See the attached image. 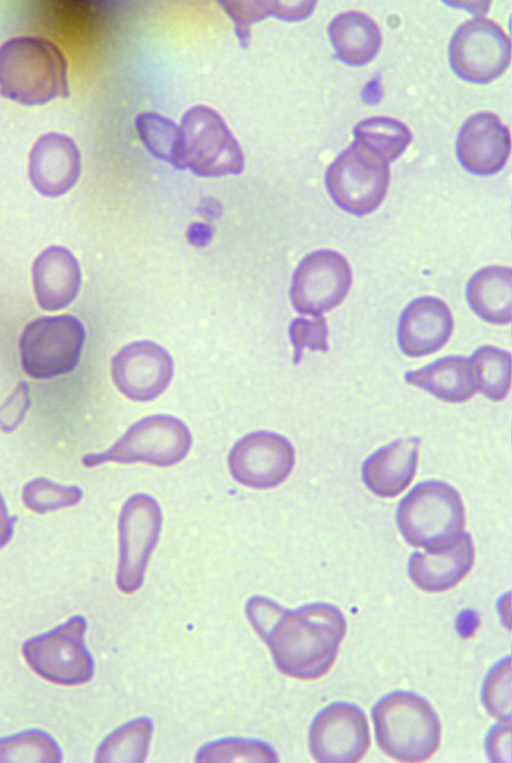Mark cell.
<instances>
[{"instance_id":"d6a6232c","label":"cell","mask_w":512,"mask_h":763,"mask_svg":"<svg viewBox=\"0 0 512 763\" xmlns=\"http://www.w3.org/2000/svg\"><path fill=\"white\" fill-rule=\"evenodd\" d=\"M289 336L294 347L293 362L298 364L304 348L328 351V328L324 316L319 315L313 320L306 318L294 319L289 327Z\"/></svg>"},{"instance_id":"ba28073f","label":"cell","mask_w":512,"mask_h":763,"mask_svg":"<svg viewBox=\"0 0 512 763\" xmlns=\"http://www.w3.org/2000/svg\"><path fill=\"white\" fill-rule=\"evenodd\" d=\"M85 339L82 323L70 315L40 317L20 337L21 364L27 375L47 379L72 371Z\"/></svg>"},{"instance_id":"e575fe53","label":"cell","mask_w":512,"mask_h":763,"mask_svg":"<svg viewBox=\"0 0 512 763\" xmlns=\"http://www.w3.org/2000/svg\"><path fill=\"white\" fill-rule=\"evenodd\" d=\"M29 387L20 381L14 392L0 405V428L12 432L22 422L30 406Z\"/></svg>"},{"instance_id":"8992f818","label":"cell","mask_w":512,"mask_h":763,"mask_svg":"<svg viewBox=\"0 0 512 763\" xmlns=\"http://www.w3.org/2000/svg\"><path fill=\"white\" fill-rule=\"evenodd\" d=\"M87 628L82 615H74L49 632L26 640L22 652L28 665L39 676L60 685H80L94 673V661L84 634Z\"/></svg>"},{"instance_id":"f1b7e54d","label":"cell","mask_w":512,"mask_h":763,"mask_svg":"<svg viewBox=\"0 0 512 763\" xmlns=\"http://www.w3.org/2000/svg\"><path fill=\"white\" fill-rule=\"evenodd\" d=\"M62 758L63 754L56 740L38 728L0 738V763H59Z\"/></svg>"},{"instance_id":"f35d334b","label":"cell","mask_w":512,"mask_h":763,"mask_svg":"<svg viewBox=\"0 0 512 763\" xmlns=\"http://www.w3.org/2000/svg\"><path fill=\"white\" fill-rule=\"evenodd\" d=\"M220 208V204L211 198L203 200L200 204L201 213L205 217L213 218L218 216L220 213Z\"/></svg>"},{"instance_id":"44dd1931","label":"cell","mask_w":512,"mask_h":763,"mask_svg":"<svg viewBox=\"0 0 512 763\" xmlns=\"http://www.w3.org/2000/svg\"><path fill=\"white\" fill-rule=\"evenodd\" d=\"M34 292L40 307L60 310L76 297L81 283L78 261L60 246L45 249L32 266Z\"/></svg>"},{"instance_id":"9c48e42d","label":"cell","mask_w":512,"mask_h":763,"mask_svg":"<svg viewBox=\"0 0 512 763\" xmlns=\"http://www.w3.org/2000/svg\"><path fill=\"white\" fill-rule=\"evenodd\" d=\"M390 170L356 141L328 166L325 184L334 203L344 211L363 216L383 201Z\"/></svg>"},{"instance_id":"1f68e13d","label":"cell","mask_w":512,"mask_h":763,"mask_svg":"<svg viewBox=\"0 0 512 763\" xmlns=\"http://www.w3.org/2000/svg\"><path fill=\"white\" fill-rule=\"evenodd\" d=\"M510 658L501 661L488 674L483 687V702L497 718L510 719Z\"/></svg>"},{"instance_id":"484cf974","label":"cell","mask_w":512,"mask_h":763,"mask_svg":"<svg viewBox=\"0 0 512 763\" xmlns=\"http://www.w3.org/2000/svg\"><path fill=\"white\" fill-rule=\"evenodd\" d=\"M153 733L150 718L133 719L110 733L99 745L95 761L107 762H144Z\"/></svg>"},{"instance_id":"7402d4cb","label":"cell","mask_w":512,"mask_h":763,"mask_svg":"<svg viewBox=\"0 0 512 763\" xmlns=\"http://www.w3.org/2000/svg\"><path fill=\"white\" fill-rule=\"evenodd\" d=\"M404 378L407 383L451 403L464 402L476 392L471 361L463 356L440 358L419 370L406 372Z\"/></svg>"},{"instance_id":"7c38bea8","label":"cell","mask_w":512,"mask_h":763,"mask_svg":"<svg viewBox=\"0 0 512 763\" xmlns=\"http://www.w3.org/2000/svg\"><path fill=\"white\" fill-rule=\"evenodd\" d=\"M351 283L350 266L341 254L317 250L304 257L296 268L290 299L298 313L319 316L344 300Z\"/></svg>"},{"instance_id":"52a82bcc","label":"cell","mask_w":512,"mask_h":763,"mask_svg":"<svg viewBox=\"0 0 512 763\" xmlns=\"http://www.w3.org/2000/svg\"><path fill=\"white\" fill-rule=\"evenodd\" d=\"M183 160L195 175L240 174L244 156L221 116L205 106L189 109L181 120Z\"/></svg>"},{"instance_id":"6da1fadb","label":"cell","mask_w":512,"mask_h":763,"mask_svg":"<svg viewBox=\"0 0 512 763\" xmlns=\"http://www.w3.org/2000/svg\"><path fill=\"white\" fill-rule=\"evenodd\" d=\"M245 612L277 668L299 679H316L330 669L346 629L342 612L324 602L288 610L270 598L252 596Z\"/></svg>"},{"instance_id":"83f0119b","label":"cell","mask_w":512,"mask_h":763,"mask_svg":"<svg viewBox=\"0 0 512 763\" xmlns=\"http://www.w3.org/2000/svg\"><path fill=\"white\" fill-rule=\"evenodd\" d=\"M476 391L493 401L504 399L511 385V354L486 345L470 358Z\"/></svg>"},{"instance_id":"ffe728a7","label":"cell","mask_w":512,"mask_h":763,"mask_svg":"<svg viewBox=\"0 0 512 763\" xmlns=\"http://www.w3.org/2000/svg\"><path fill=\"white\" fill-rule=\"evenodd\" d=\"M420 438L393 441L370 455L362 465V480L374 494L395 497L412 482L417 468Z\"/></svg>"},{"instance_id":"74e56055","label":"cell","mask_w":512,"mask_h":763,"mask_svg":"<svg viewBox=\"0 0 512 763\" xmlns=\"http://www.w3.org/2000/svg\"><path fill=\"white\" fill-rule=\"evenodd\" d=\"M188 237L194 244H206L211 237V228L203 223H193L189 227Z\"/></svg>"},{"instance_id":"e0dca14e","label":"cell","mask_w":512,"mask_h":763,"mask_svg":"<svg viewBox=\"0 0 512 763\" xmlns=\"http://www.w3.org/2000/svg\"><path fill=\"white\" fill-rule=\"evenodd\" d=\"M453 331L452 314L442 300L425 296L410 302L398 323V343L410 357L436 352L449 340Z\"/></svg>"},{"instance_id":"d4e9b609","label":"cell","mask_w":512,"mask_h":763,"mask_svg":"<svg viewBox=\"0 0 512 763\" xmlns=\"http://www.w3.org/2000/svg\"><path fill=\"white\" fill-rule=\"evenodd\" d=\"M353 134L354 141L387 165L403 153L412 138L404 123L382 116L360 121Z\"/></svg>"},{"instance_id":"30bf717a","label":"cell","mask_w":512,"mask_h":763,"mask_svg":"<svg viewBox=\"0 0 512 763\" xmlns=\"http://www.w3.org/2000/svg\"><path fill=\"white\" fill-rule=\"evenodd\" d=\"M162 527V512L157 501L143 493L126 500L119 521V560L116 583L125 593L135 592L143 583L151 553Z\"/></svg>"},{"instance_id":"4dcf8cb0","label":"cell","mask_w":512,"mask_h":763,"mask_svg":"<svg viewBox=\"0 0 512 763\" xmlns=\"http://www.w3.org/2000/svg\"><path fill=\"white\" fill-rule=\"evenodd\" d=\"M82 498V490L77 486H63L46 478H36L28 482L22 493L26 507L45 513L77 504Z\"/></svg>"},{"instance_id":"603a6c76","label":"cell","mask_w":512,"mask_h":763,"mask_svg":"<svg viewBox=\"0 0 512 763\" xmlns=\"http://www.w3.org/2000/svg\"><path fill=\"white\" fill-rule=\"evenodd\" d=\"M328 33L338 59L352 66L370 62L377 54L382 35L366 14L347 11L333 18Z\"/></svg>"},{"instance_id":"8d00e7d4","label":"cell","mask_w":512,"mask_h":763,"mask_svg":"<svg viewBox=\"0 0 512 763\" xmlns=\"http://www.w3.org/2000/svg\"><path fill=\"white\" fill-rule=\"evenodd\" d=\"M15 516H9L4 499L0 494V548L11 539L14 531Z\"/></svg>"},{"instance_id":"836d02e7","label":"cell","mask_w":512,"mask_h":763,"mask_svg":"<svg viewBox=\"0 0 512 763\" xmlns=\"http://www.w3.org/2000/svg\"><path fill=\"white\" fill-rule=\"evenodd\" d=\"M229 16L235 21V32L242 47L250 41V25L272 14L273 1L256 2H220Z\"/></svg>"},{"instance_id":"2e32d148","label":"cell","mask_w":512,"mask_h":763,"mask_svg":"<svg viewBox=\"0 0 512 763\" xmlns=\"http://www.w3.org/2000/svg\"><path fill=\"white\" fill-rule=\"evenodd\" d=\"M510 132L490 112L469 117L461 127L456 154L461 165L476 175H491L503 168L510 154Z\"/></svg>"},{"instance_id":"d6986e66","label":"cell","mask_w":512,"mask_h":763,"mask_svg":"<svg viewBox=\"0 0 512 763\" xmlns=\"http://www.w3.org/2000/svg\"><path fill=\"white\" fill-rule=\"evenodd\" d=\"M473 562V542L470 534L464 532L447 548L412 553L408 562V574L422 590L445 591L466 576Z\"/></svg>"},{"instance_id":"9a60e30c","label":"cell","mask_w":512,"mask_h":763,"mask_svg":"<svg viewBox=\"0 0 512 763\" xmlns=\"http://www.w3.org/2000/svg\"><path fill=\"white\" fill-rule=\"evenodd\" d=\"M111 374L118 390L134 401H150L169 385L173 375L170 354L152 341L124 346L112 359Z\"/></svg>"},{"instance_id":"cb8c5ba5","label":"cell","mask_w":512,"mask_h":763,"mask_svg":"<svg viewBox=\"0 0 512 763\" xmlns=\"http://www.w3.org/2000/svg\"><path fill=\"white\" fill-rule=\"evenodd\" d=\"M472 311L492 324L511 321L512 271L509 267L488 266L476 272L466 287Z\"/></svg>"},{"instance_id":"4fadbf2b","label":"cell","mask_w":512,"mask_h":763,"mask_svg":"<svg viewBox=\"0 0 512 763\" xmlns=\"http://www.w3.org/2000/svg\"><path fill=\"white\" fill-rule=\"evenodd\" d=\"M369 745L366 715L351 703L328 705L316 715L309 730L310 751L318 762H358Z\"/></svg>"},{"instance_id":"277c9868","label":"cell","mask_w":512,"mask_h":763,"mask_svg":"<svg viewBox=\"0 0 512 763\" xmlns=\"http://www.w3.org/2000/svg\"><path fill=\"white\" fill-rule=\"evenodd\" d=\"M396 521L410 545L438 551L450 546L463 533L464 505L453 486L427 480L416 484L400 500Z\"/></svg>"},{"instance_id":"ac0fdd59","label":"cell","mask_w":512,"mask_h":763,"mask_svg":"<svg viewBox=\"0 0 512 763\" xmlns=\"http://www.w3.org/2000/svg\"><path fill=\"white\" fill-rule=\"evenodd\" d=\"M81 170L80 153L73 140L49 133L34 144L29 157V178L38 192L57 197L70 190Z\"/></svg>"},{"instance_id":"f546056e","label":"cell","mask_w":512,"mask_h":763,"mask_svg":"<svg viewBox=\"0 0 512 763\" xmlns=\"http://www.w3.org/2000/svg\"><path fill=\"white\" fill-rule=\"evenodd\" d=\"M196 762H276L277 755L267 743L247 738L229 737L204 744Z\"/></svg>"},{"instance_id":"3957f363","label":"cell","mask_w":512,"mask_h":763,"mask_svg":"<svg viewBox=\"0 0 512 763\" xmlns=\"http://www.w3.org/2000/svg\"><path fill=\"white\" fill-rule=\"evenodd\" d=\"M379 747L401 762H421L430 758L440 742V722L423 697L409 691H395L382 697L372 709Z\"/></svg>"},{"instance_id":"8fae6325","label":"cell","mask_w":512,"mask_h":763,"mask_svg":"<svg viewBox=\"0 0 512 763\" xmlns=\"http://www.w3.org/2000/svg\"><path fill=\"white\" fill-rule=\"evenodd\" d=\"M511 41L494 21L474 18L461 24L449 44V61L461 79L486 84L508 68Z\"/></svg>"},{"instance_id":"7a4b0ae2","label":"cell","mask_w":512,"mask_h":763,"mask_svg":"<svg viewBox=\"0 0 512 763\" xmlns=\"http://www.w3.org/2000/svg\"><path fill=\"white\" fill-rule=\"evenodd\" d=\"M0 93L24 105L67 97V62L62 52L40 37H16L0 46Z\"/></svg>"},{"instance_id":"5bb4252c","label":"cell","mask_w":512,"mask_h":763,"mask_svg":"<svg viewBox=\"0 0 512 763\" xmlns=\"http://www.w3.org/2000/svg\"><path fill=\"white\" fill-rule=\"evenodd\" d=\"M295 452L283 436L269 431L250 433L238 440L228 456L233 478L253 488H272L291 473Z\"/></svg>"},{"instance_id":"d590c367","label":"cell","mask_w":512,"mask_h":763,"mask_svg":"<svg viewBox=\"0 0 512 763\" xmlns=\"http://www.w3.org/2000/svg\"><path fill=\"white\" fill-rule=\"evenodd\" d=\"M316 2H282L273 1L272 14L282 20L295 21L307 17Z\"/></svg>"},{"instance_id":"5b68a950","label":"cell","mask_w":512,"mask_h":763,"mask_svg":"<svg viewBox=\"0 0 512 763\" xmlns=\"http://www.w3.org/2000/svg\"><path fill=\"white\" fill-rule=\"evenodd\" d=\"M192 438L188 427L170 415H152L134 423L106 451L82 458L86 467L106 462H145L165 467L180 462L188 453Z\"/></svg>"},{"instance_id":"4316f807","label":"cell","mask_w":512,"mask_h":763,"mask_svg":"<svg viewBox=\"0 0 512 763\" xmlns=\"http://www.w3.org/2000/svg\"><path fill=\"white\" fill-rule=\"evenodd\" d=\"M139 138L156 158L177 169H185L180 127L156 113H142L135 120Z\"/></svg>"}]
</instances>
